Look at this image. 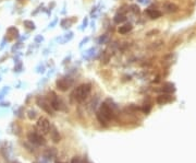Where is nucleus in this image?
<instances>
[{
    "label": "nucleus",
    "mask_w": 196,
    "mask_h": 163,
    "mask_svg": "<svg viewBox=\"0 0 196 163\" xmlns=\"http://www.w3.org/2000/svg\"><path fill=\"white\" fill-rule=\"evenodd\" d=\"M49 102H50L51 106H52V109H54V111H62L63 109V106H64V104H63V102L61 100H60L59 97L57 96V94L56 93H54V92H50L49 93Z\"/></svg>",
    "instance_id": "423d86ee"
},
{
    "label": "nucleus",
    "mask_w": 196,
    "mask_h": 163,
    "mask_svg": "<svg viewBox=\"0 0 196 163\" xmlns=\"http://www.w3.org/2000/svg\"><path fill=\"white\" fill-rule=\"evenodd\" d=\"M114 22L117 23V24H119V23H122V22H124L125 21V17L123 15H121V13H120V15H117L116 17H114Z\"/></svg>",
    "instance_id": "2eb2a0df"
},
{
    "label": "nucleus",
    "mask_w": 196,
    "mask_h": 163,
    "mask_svg": "<svg viewBox=\"0 0 196 163\" xmlns=\"http://www.w3.org/2000/svg\"><path fill=\"white\" fill-rule=\"evenodd\" d=\"M56 155H57L56 148H48L45 151V157L47 158V159H52Z\"/></svg>",
    "instance_id": "4468645a"
},
{
    "label": "nucleus",
    "mask_w": 196,
    "mask_h": 163,
    "mask_svg": "<svg viewBox=\"0 0 196 163\" xmlns=\"http://www.w3.org/2000/svg\"><path fill=\"white\" fill-rule=\"evenodd\" d=\"M36 103H37V105L39 106L43 111H45L47 114L51 115V116H54V109H52V106H51L48 99H46V97H44V96H38L36 99Z\"/></svg>",
    "instance_id": "20e7f679"
},
{
    "label": "nucleus",
    "mask_w": 196,
    "mask_h": 163,
    "mask_svg": "<svg viewBox=\"0 0 196 163\" xmlns=\"http://www.w3.org/2000/svg\"><path fill=\"white\" fill-rule=\"evenodd\" d=\"M24 25H25L27 29H31V30L35 29V24L32 22V21H24Z\"/></svg>",
    "instance_id": "a211bd4d"
},
{
    "label": "nucleus",
    "mask_w": 196,
    "mask_h": 163,
    "mask_svg": "<svg viewBox=\"0 0 196 163\" xmlns=\"http://www.w3.org/2000/svg\"><path fill=\"white\" fill-rule=\"evenodd\" d=\"M131 30H132V25H131V24H124V25L120 26L119 30H118V32H119L120 34L124 35V34H128Z\"/></svg>",
    "instance_id": "ddd939ff"
},
{
    "label": "nucleus",
    "mask_w": 196,
    "mask_h": 163,
    "mask_svg": "<svg viewBox=\"0 0 196 163\" xmlns=\"http://www.w3.org/2000/svg\"><path fill=\"white\" fill-rule=\"evenodd\" d=\"M71 163H88L85 159H82L81 157H74L71 160Z\"/></svg>",
    "instance_id": "dca6fc26"
},
{
    "label": "nucleus",
    "mask_w": 196,
    "mask_h": 163,
    "mask_svg": "<svg viewBox=\"0 0 196 163\" xmlns=\"http://www.w3.org/2000/svg\"><path fill=\"white\" fill-rule=\"evenodd\" d=\"M56 163H63V162H60V161H56Z\"/></svg>",
    "instance_id": "aec40b11"
},
{
    "label": "nucleus",
    "mask_w": 196,
    "mask_h": 163,
    "mask_svg": "<svg viewBox=\"0 0 196 163\" xmlns=\"http://www.w3.org/2000/svg\"><path fill=\"white\" fill-rule=\"evenodd\" d=\"M132 10H133L134 12H137V13L139 12V8L137 6H132Z\"/></svg>",
    "instance_id": "6ab92c4d"
},
{
    "label": "nucleus",
    "mask_w": 196,
    "mask_h": 163,
    "mask_svg": "<svg viewBox=\"0 0 196 163\" xmlns=\"http://www.w3.org/2000/svg\"><path fill=\"white\" fill-rule=\"evenodd\" d=\"M36 114H37V113L34 111V109H31V111L27 112V116H29V118L31 120H33V119H35V118H36V116H37Z\"/></svg>",
    "instance_id": "f3484780"
},
{
    "label": "nucleus",
    "mask_w": 196,
    "mask_h": 163,
    "mask_svg": "<svg viewBox=\"0 0 196 163\" xmlns=\"http://www.w3.org/2000/svg\"><path fill=\"white\" fill-rule=\"evenodd\" d=\"M163 8H165L166 11L169 12V13H176V12L179 10V7L176 6V3H173V2H167V3H165Z\"/></svg>",
    "instance_id": "9b49d317"
},
{
    "label": "nucleus",
    "mask_w": 196,
    "mask_h": 163,
    "mask_svg": "<svg viewBox=\"0 0 196 163\" xmlns=\"http://www.w3.org/2000/svg\"><path fill=\"white\" fill-rule=\"evenodd\" d=\"M50 123H49V120L45 117H40L38 118L36 123V129L38 130V132L43 135H46V134H49L50 132Z\"/></svg>",
    "instance_id": "39448f33"
},
{
    "label": "nucleus",
    "mask_w": 196,
    "mask_h": 163,
    "mask_svg": "<svg viewBox=\"0 0 196 163\" xmlns=\"http://www.w3.org/2000/svg\"><path fill=\"white\" fill-rule=\"evenodd\" d=\"M173 100H174V99L171 96L170 94H160L159 96L157 97L156 102L158 104H160V105H162V104L170 103V102H172Z\"/></svg>",
    "instance_id": "6e6552de"
},
{
    "label": "nucleus",
    "mask_w": 196,
    "mask_h": 163,
    "mask_svg": "<svg viewBox=\"0 0 196 163\" xmlns=\"http://www.w3.org/2000/svg\"><path fill=\"white\" fill-rule=\"evenodd\" d=\"M92 92V86L89 83H83L77 86L76 89L74 90L73 93L71 94V97L75 102H83L88 97V95L91 94Z\"/></svg>",
    "instance_id": "f03ea898"
},
{
    "label": "nucleus",
    "mask_w": 196,
    "mask_h": 163,
    "mask_svg": "<svg viewBox=\"0 0 196 163\" xmlns=\"http://www.w3.org/2000/svg\"><path fill=\"white\" fill-rule=\"evenodd\" d=\"M116 107L109 105L107 102H105L100 105L99 111L97 113V119L102 126L107 127L109 122L116 118Z\"/></svg>",
    "instance_id": "f257e3e1"
},
{
    "label": "nucleus",
    "mask_w": 196,
    "mask_h": 163,
    "mask_svg": "<svg viewBox=\"0 0 196 163\" xmlns=\"http://www.w3.org/2000/svg\"><path fill=\"white\" fill-rule=\"evenodd\" d=\"M162 91L166 92V93H168V94H170V93H172V92L176 91L174 84H173V83H171V82L165 83V84L162 86Z\"/></svg>",
    "instance_id": "f8f14e48"
},
{
    "label": "nucleus",
    "mask_w": 196,
    "mask_h": 163,
    "mask_svg": "<svg viewBox=\"0 0 196 163\" xmlns=\"http://www.w3.org/2000/svg\"><path fill=\"white\" fill-rule=\"evenodd\" d=\"M146 13L148 15V17L151 19H158V18L161 17V12L158 10V9H154V8H148L146 10Z\"/></svg>",
    "instance_id": "9d476101"
},
{
    "label": "nucleus",
    "mask_w": 196,
    "mask_h": 163,
    "mask_svg": "<svg viewBox=\"0 0 196 163\" xmlns=\"http://www.w3.org/2000/svg\"><path fill=\"white\" fill-rule=\"evenodd\" d=\"M49 134H50V138L51 140L54 141V143H58L60 142V140H61V136H60L59 132L57 130V128L54 126H51L50 128V132H49Z\"/></svg>",
    "instance_id": "1a4fd4ad"
},
{
    "label": "nucleus",
    "mask_w": 196,
    "mask_h": 163,
    "mask_svg": "<svg viewBox=\"0 0 196 163\" xmlns=\"http://www.w3.org/2000/svg\"><path fill=\"white\" fill-rule=\"evenodd\" d=\"M27 139L33 145H36V146H46L47 143V140L45 139V137L43 136V134L37 132H30L27 134Z\"/></svg>",
    "instance_id": "7ed1b4c3"
},
{
    "label": "nucleus",
    "mask_w": 196,
    "mask_h": 163,
    "mask_svg": "<svg viewBox=\"0 0 196 163\" xmlns=\"http://www.w3.org/2000/svg\"><path fill=\"white\" fill-rule=\"evenodd\" d=\"M33 163H40V162H37V161H35V162H33Z\"/></svg>",
    "instance_id": "412c9836"
},
{
    "label": "nucleus",
    "mask_w": 196,
    "mask_h": 163,
    "mask_svg": "<svg viewBox=\"0 0 196 163\" xmlns=\"http://www.w3.org/2000/svg\"><path fill=\"white\" fill-rule=\"evenodd\" d=\"M56 84H57V88L60 91H67L73 84V81L70 78H60L57 80Z\"/></svg>",
    "instance_id": "0eeeda50"
}]
</instances>
